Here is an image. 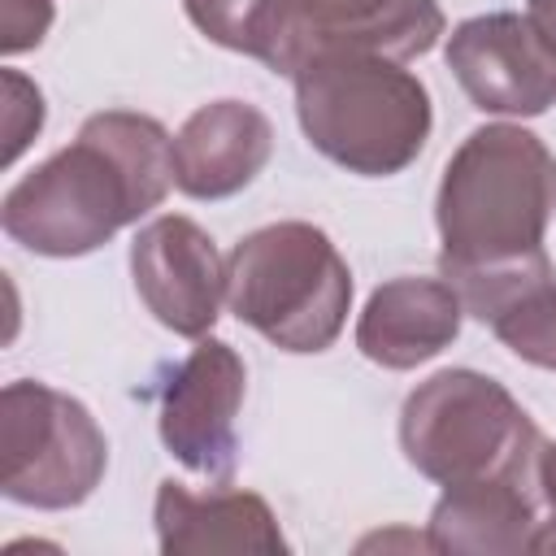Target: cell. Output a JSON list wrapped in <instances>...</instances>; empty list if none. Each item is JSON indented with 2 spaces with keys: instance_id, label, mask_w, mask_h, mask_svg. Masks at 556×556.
<instances>
[{
  "instance_id": "4fadbf2b",
  "label": "cell",
  "mask_w": 556,
  "mask_h": 556,
  "mask_svg": "<svg viewBox=\"0 0 556 556\" xmlns=\"http://www.w3.org/2000/svg\"><path fill=\"white\" fill-rule=\"evenodd\" d=\"M156 543L165 556H208V552H287V539L278 530V517L256 491H187L182 482L165 478L156 486L152 504Z\"/></svg>"
},
{
  "instance_id": "8992f818",
  "label": "cell",
  "mask_w": 556,
  "mask_h": 556,
  "mask_svg": "<svg viewBox=\"0 0 556 556\" xmlns=\"http://www.w3.org/2000/svg\"><path fill=\"white\" fill-rule=\"evenodd\" d=\"M109 469L91 408L48 382L17 378L0 391V491L26 508H78Z\"/></svg>"
},
{
  "instance_id": "3957f363",
  "label": "cell",
  "mask_w": 556,
  "mask_h": 556,
  "mask_svg": "<svg viewBox=\"0 0 556 556\" xmlns=\"http://www.w3.org/2000/svg\"><path fill=\"white\" fill-rule=\"evenodd\" d=\"M291 83L304 139L348 174H400L430 139V91L391 56L326 52L300 65Z\"/></svg>"
},
{
  "instance_id": "52a82bcc",
  "label": "cell",
  "mask_w": 556,
  "mask_h": 556,
  "mask_svg": "<svg viewBox=\"0 0 556 556\" xmlns=\"http://www.w3.org/2000/svg\"><path fill=\"white\" fill-rule=\"evenodd\" d=\"M439 35V0H278L256 61L274 74L295 78L300 65L326 52L408 61L430 52Z\"/></svg>"
},
{
  "instance_id": "ba28073f",
  "label": "cell",
  "mask_w": 556,
  "mask_h": 556,
  "mask_svg": "<svg viewBox=\"0 0 556 556\" xmlns=\"http://www.w3.org/2000/svg\"><path fill=\"white\" fill-rule=\"evenodd\" d=\"M248 369L226 339H200L161 391V443L191 473L226 486L235 478V421L243 408Z\"/></svg>"
},
{
  "instance_id": "9a60e30c",
  "label": "cell",
  "mask_w": 556,
  "mask_h": 556,
  "mask_svg": "<svg viewBox=\"0 0 556 556\" xmlns=\"http://www.w3.org/2000/svg\"><path fill=\"white\" fill-rule=\"evenodd\" d=\"M539 486L486 478V482H460L443 486L426 547L430 552H482V556H513L534 547L539 530Z\"/></svg>"
},
{
  "instance_id": "30bf717a",
  "label": "cell",
  "mask_w": 556,
  "mask_h": 556,
  "mask_svg": "<svg viewBox=\"0 0 556 556\" xmlns=\"http://www.w3.org/2000/svg\"><path fill=\"white\" fill-rule=\"evenodd\" d=\"M130 278L143 308L182 339H204L222 317L226 261L191 217H152L130 243Z\"/></svg>"
},
{
  "instance_id": "ffe728a7",
  "label": "cell",
  "mask_w": 556,
  "mask_h": 556,
  "mask_svg": "<svg viewBox=\"0 0 556 556\" xmlns=\"http://www.w3.org/2000/svg\"><path fill=\"white\" fill-rule=\"evenodd\" d=\"M526 17H530V26L539 30L543 48L556 61V0H526Z\"/></svg>"
},
{
  "instance_id": "7c38bea8",
  "label": "cell",
  "mask_w": 556,
  "mask_h": 556,
  "mask_svg": "<svg viewBox=\"0 0 556 556\" xmlns=\"http://www.w3.org/2000/svg\"><path fill=\"white\" fill-rule=\"evenodd\" d=\"M274 156V126L248 100L200 104L174 135V187L191 200L243 191Z\"/></svg>"
},
{
  "instance_id": "6da1fadb",
  "label": "cell",
  "mask_w": 556,
  "mask_h": 556,
  "mask_svg": "<svg viewBox=\"0 0 556 556\" xmlns=\"http://www.w3.org/2000/svg\"><path fill=\"white\" fill-rule=\"evenodd\" d=\"M174 187V139L148 113H91L78 139L17 178L0 200V226L35 256H87L122 226L161 208Z\"/></svg>"
},
{
  "instance_id": "ac0fdd59",
  "label": "cell",
  "mask_w": 556,
  "mask_h": 556,
  "mask_svg": "<svg viewBox=\"0 0 556 556\" xmlns=\"http://www.w3.org/2000/svg\"><path fill=\"white\" fill-rule=\"evenodd\" d=\"M52 26V0H0V48L4 56L30 52Z\"/></svg>"
},
{
  "instance_id": "2e32d148",
  "label": "cell",
  "mask_w": 556,
  "mask_h": 556,
  "mask_svg": "<svg viewBox=\"0 0 556 556\" xmlns=\"http://www.w3.org/2000/svg\"><path fill=\"white\" fill-rule=\"evenodd\" d=\"M274 4L278 0H182L191 26L200 35H208L213 43L243 52V56H261Z\"/></svg>"
},
{
  "instance_id": "5bb4252c",
  "label": "cell",
  "mask_w": 556,
  "mask_h": 556,
  "mask_svg": "<svg viewBox=\"0 0 556 556\" xmlns=\"http://www.w3.org/2000/svg\"><path fill=\"white\" fill-rule=\"evenodd\" d=\"M460 291L447 278H391L356 321V348L382 369H417L460 334Z\"/></svg>"
},
{
  "instance_id": "277c9868",
  "label": "cell",
  "mask_w": 556,
  "mask_h": 556,
  "mask_svg": "<svg viewBox=\"0 0 556 556\" xmlns=\"http://www.w3.org/2000/svg\"><path fill=\"white\" fill-rule=\"evenodd\" d=\"M230 313L282 352H326L352 308V269L313 222H274L226 256Z\"/></svg>"
},
{
  "instance_id": "8fae6325",
  "label": "cell",
  "mask_w": 556,
  "mask_h": 556,
  "mask_svg": "<svg viewBox=\"0 0 556 556\" xmlns=\"http://www.w3.org/2000/svg\"><path fill=\"white\" fill-rule=\"evenodd\" d=\"M443 278L460 291L465 313L491 326L513 356L556 374V274L543 248L500 265L443 269Z\"/></svg>"
},
{
  "instance_id": "5b68a950",
  "label": "cell",
  "mask_w": 556,
  "mask_h": 556,
  "mask_svg": "<svg viewBox=\"0 0 556 556\" xmlns=\"http://www.w3.org/2000/svg\"><path fill=\"white\" fill-rule=\"evenodd\" d=\"M404 460L439 486L508 478L539 486V426L478 369H443L408 391L400 408Z\"/></svg>"
},
{
  "instance_id": "9c48e42d",
  "label": "cell",
  "mask_w": 556,
  "mask_h": 556,
  "mask_svg": "<svg viewBox=\"0 0 556 556\" xmlns=\"http://www.w3.org/2000/svg\"><path fill=\"white\" fill-rule=\"evenodd\" d=\"M447 70L482 113L539 117L556 104V61L521 13H482L447 35Z\"/></svg>"
},
{
  "instance_id": "d6986e66",
  "label": "cell",
  "mask_w": 556,
  "mask_h": 556,
  "mask_svg": "<svg viewBox=\"0 0 556 556\" xmlns=\"http://www.w3.org/2000/svg\"><path fill=\"white\" fill-rule=\"evenodd\" d=\"M539 495L552 508V521H539L530 552H556V443H543L539 452Z\"/></svg>"
},
{
  "instance_id": "e0dca14e",
  "label": "cell",
  "mask_w": 556,
  "mask_h": 556,
  "mask_svg": "<svg viewBox=\"0 0 556 556\" xmlns=\"http://www.w3.org/2000/svg\"><path fill=\"white\" fill-rule=\"evenodd\" d=\"M43 126V91L22 78L17 70H4V165L22 156V148Z\"/></svg>"
},
{
  "instance_id": "7a4b0ae2",
  "label": "cell",
  "mask_w": 556,
  "mask_h": 556,
  "mask_svg": "<svg viewBox=\"0 0 556 556\" xmlns=\"http://www.w3.org/2000/svg\"><path fill=\"white\" fill-rule=\"evenodd\" d=\"M556 208V156L513 122H491L465 135L443 165L434 222L443 239L439 269L500 265L543 248Z\"/></svg>"
}]
</instances>
